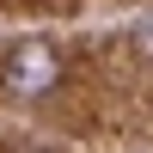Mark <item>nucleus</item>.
Instances as JSON below:
<instances>
[{"mask_svg": "<svg viewBox=\"0 0 153 153\" xmlns=\"http://www.w3.org/2000/svg\"><path fill=\"white\" fill-rule=\"evenodd\" d=\"M55 86H61V55L55 49L25 43V49L6 55V92L12 98H43V92H55Z\"/></svg>", "mask_w": 153, "mask_h": 153, "instance_id": "f257e3e1", "label": "nucleus"}]
</instances>
